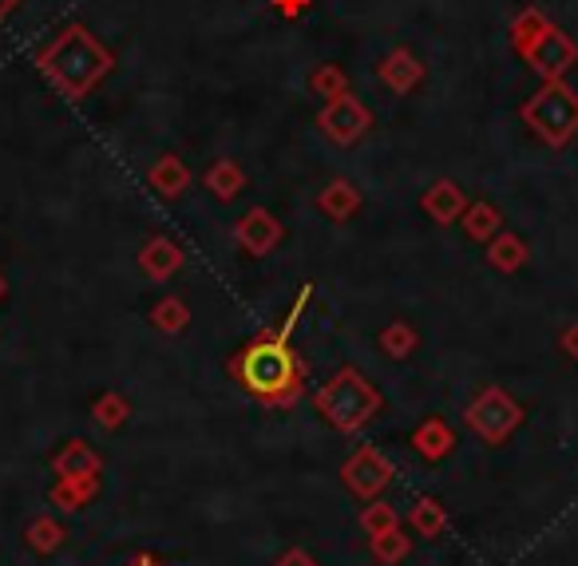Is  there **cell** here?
<instances>
[{
  "mask_svg": "<svg viewBox=\"0 0 578 566\" xmlns=\"http://www.w3.org/2000/svg\"><path fill=\"white\" fill-rule=\"evenodd\" d=\"M309 87H313L317 95H322L325 104H329V99H337V95L349 92V76H345V72H341L337 64H322V67H317V72L309 76Z\"/></svg>",
  "mask_w": 578,
  "mask_h": 566,
  "instance_id": "obj_24",
  "label": "cell"
},
{
  "mask_svg": "<svg viewBox=\"0 0 578 566\" xmlns=\"http://www.w3.org/2000/svg\"><path fill=\"white\" fill-rule=\"evenodd\" d=\"M377 72H380V84L397 95H408L420 80H424V64H420V56L417 52H408V48H392L389 56L380 60Z\"/></svg>",
  "mask_w": 578,
  "mask_h": 566,
  "instance_id": "obj_10",
  "label": "cell"
},
{
  "mask_svg": "<svg viewBox=\"0 0 578 566\" xmlns=\"http://www.w3.org/2000/svg\"><path fill=\"white\" fill-rule=\"evenodd\" d=\"M464 210H467V195L455 187L452 179H440V182H432V187L424 190V214L432 218V222H440V227L460 222Z\"/></svg>",
  "mask_w": 578,
  "mask_h": 566,
  "instance_id": "obj_12",
  "label": "cell"
},
{
  "mask_svg": "<svg viewBox=\"0 0 578 566\" xmlns=\"http://www.w3.org/2000/svg\"><path fill=\"white\" fill-rule=\"evenodd\" d=\"M127 416H132V405H127L124 397H119V392H104V397L95 400L92 405V420L99 428H119L127 420Z\"/></svg>",
  "mask_w": 578,
  "mask_h": 566,
  "instance_id": "obj_25",
  "label": "cell"
},
{
  "mask_svg": "<svg viewBox=\"0 0 578 566\" xmlns=\"http://www.w3.org/2000/svg\"><path fill=\"white\" fill-rule=\"evenodd\" d=\"M500 210L492 207V202H467L464 210V234L472 238V242H492L495 234H500Z\"/></svg>",
  "mask_w": 578,
  "mask_h": 566,
  "instance_id": "obj_18",
  "label": "cell"
},
{
  "mask_svg": "<svg viewBox=\"0 0 578 566\" xmlns=\"http://www.w3.org/2000/svg\"><path fill=\"white\" fill-rule=\"evenodd\" d=\"M523 123L539 135L547 147H567L578 132V95L563 80H550L523 104Z\"/></svg>",
  "mask_w": 578,
  "mask_h": 566,
  "instance_id": "obj_4",
  "label": "cell"
},
{
  "mask_svg": "<svg viewBox=\"0 0 578 566\" xmlns=\"http://www.w3.org/2000/svg\"><path fill=\"white\" fill-rule=\"evenodd\" d=\"M563 349H567V357L578 360V325H570V329L563 333Z\"/></svg>",
  "mask_w": 578,
  "mask_h": 566,
  "instance_id": "obj_31",
  "label": "cell"
},
{
  "mask_svg": "<svg viewBox=\"0 0 578 566\" xmlns=\"http://www.w3.org/2000/svg\"><path fill=\"white\" fill-rule=\"evenodd\" d=\"M313 405H317V412H322L337 432H360V428L380 412L385 400H380L377 388L365 380V373L341 368V373L313 397Z\"/></svg>",
  "mask_w": 578,
  "mask_h": 566,
  "instance_id": "obj_3",
  "label": "cell"
},
{
  "mask_svg": "<svg viewBox=\"0 0 578 566\" xmlns=\"http://www.w3.org/2000/svg\"><path fill=\"white\" fill-rule=\"evenodd\" d=\"M182 262H187V254H182V245L171 242V238H151V242L139 250L143 274L155 277V282H167V277H175L182 270Z\"/></svg>",
  "mask_w": 578,
  "mask_h": 566,
  "instance_id": "obj_11",
  "label": "cell"
},
{
  "mask_svg": "<svg viewBox=\"0 0 578 566\" xmlns=\"http://www.w3.org/2000/svg\"><path fill=\"white\" fill-rule=\"evenodd\" d=\"M547 24H550V20L543 17L539 9H523L519 17L512 20V44H515V52H519V48L532 44V40L539 36V32L547 29Z\"/></svg>",
  "mask_w": 578,
  "mask_h": 566,
  "instance_id": "obj_26",
  "label": "cell"
},
{
  "mask_svg": "<svg viewBox=\"0 0 578 566\" xmlns=\"http://www.w3.org/2000/svg\"><path fill=\"white\" fill-rule=\"evenodd\" d=\"M36 64L64 95L84 99V95L92 92L107 72H112L115 60H112V52H107V48L84 29V24H67V29L60 32L44 52H40Z\"/></svg>",
  "mask_w": 578,
  "mask_h": 566,
  "instance_id": "obj_2",
  "label": "cell"
},
{
  "mask_svg": "<svg viewBox=\"0 0 578 566\" xmlns=\"http://www.w3.org/2000/svg\"><path fill=\"white\" fill-rule=\"evenodd\" d=\"M60 538H64V531L56 527V523H36V527H29V543L40 551V555H48V551L60 547Z\"/></svg>",
  "mask_w": 578,
  "mask_h": 566,
  "instance_id": "obj_29",
  "label": "cell"
},
{
  "mask_svg": "<svg viewBox=\"0 0 578 566\" xmlns=\"http://www.w3.org/2000/svg\"><path fill=\"white\" fill-rule=\"evenodd\" d=\"M99 488V475H80V480H60V488L52 491V500L67 503V511H80Z\"/></svg>",
  "mask_w": 578,
  "mask_h": 566,
  "instance_id": "obj_21",
  "label": "cell"
},
{
  "mask_svg": "<svg viewBox=\"0 0 578 566\" xmlns=\"http://www.w3.org/2000/svg\"><path fill=\"white\" fill-rule=\"evenodd\" d=\"M317 127H322L325 135H329L333 143H341V147H353V143H360L365 135H369L372 127V115L369 107L360 104L357 95H337V99H329V104L322 107V115H317Z\"/></svg>",
  "mask_w": 578,
  "mask_h": 566,
  "instance_id": "obj_7",
  "label": "cell"
},
{
  "mask_svg": "<svg viewBox=\"0 0 578 566\" xmlns=\"http://www.w3.org/2000/svg\"><path fill=\"white\" fill-rule=\"evenodd\" d=\"M127 566H159V563H155L151 555H139V558H135V563H127Z\"/></svg>",
  "mask_w": 578,
  "mask_h": 566,
  "instance_id": "obj_33",
  "label": "cell"
},
{
  "mask_svg": "<svg viewBox=\"0 0 578 566\" xmlns=\"http://www.w3.org/2000/svg\"><path fill=\"white\" fill-rule=\"evenodd\" d=\"M464 420L480 440L503 444V440L523 424V408L519 400H512L503 388H484V392L472 400V408L464 412Z\"/></svg>",
  "mask_w": 578,
  "mask_h": 566,
  "instance_id": "obj_5",
  "label": "cell"
},
{
  "mask_svg": "<svg viewBox=\"0 0 578 566\" xmlns=\"http://www.w3.org/2000/svg\"><path fill=\"white\" fill-rule=\"evenodd\" d=\"M277 12H285V17H297V12L309 9V0H274Z\"/></svg>",
  "mask_w": 578,
  "mask_h": 566,
  "instance_id": "obj_30",
  "label": "cell"
},
{
  "mask_svg": "<svg viewBox=\"0 0 578 566\" xmlns=\"http://www.w3.org/2000/svg\"><path fill=\"white\" fill-rule=\"evenodd\" d=\"M0 297H4V277H0Z\"/></svg>",
  "mask_w": 578,
  "mask_h": 566,
  "instance_id": "obj_34",
  "label": "cell"
},
{
  "mask_svg": "<svg viewBox=\"0 0 578 566\" xmlns=\"http://www.w3.org/2000/svg\"><path fill=\"white\" fill-rule=\"evenodd\" d=\"M519 56L532 64V72H539L543 84H550V80H563L570 67L578 64V44L559 29V24H547L532 44L519 48Z\"/></svg>",
  "mask_w": 578,
  "mask_h": 566,
  "instance_id": "obj_6",
  "label": "cell"
},
{
  "mask_svg": "<svg viewBox=\"0 0 578 566\" xmlns=\"http://www.w3.org/2000/svg\"><path fill=\"white\" fill-rule=\"evenodd\" d=\"M341 480H345V488H349L353 495H360V500H372L377 491L389 488L392 463L385 460L377 448H360V452H353L349 460H345Z\"/></svg>",
  "mask_w": 578,
  "mask_h": 566,
  "instance_id": "obj_8",
  "label": "cell"
},
{
  "mask_svg": "<svg viewBox=\"0 0 578 566\" xmlns=\"http://www.w3.org/2000/svg\"><path fill=\"white\" fill-rule=\"evenodd\" d=\"M52 468H56L60 480H80V475H99L104 463H99V455H95L84 440H72V444L52 460Z\"/></svg>",
  "mask_w": 578,
  "mask_h": 566,
  "instance_id": "obj_16",
  "label": "cell"
},
{
  "mask_svg": "<svg viewBox=\"0 0 578 566\" xmlns=\"http://www.w3.org/2000/svg\"><path fill=\"white\" fill-rule=\"evenodd\" d=\"M202 182H207V190L214 199H234L238 190L246 187V175H242V167H238L234 159H219L207 170V179Z\"/></svg>",
  "mask_w": 578,
  "mask_h": 566,
  "instance_id": "obj_19",
  "label": "cell"
},
{
  "mask_svg": "<svg viewBox=\"0 0 578 566\" xmlns=\"http://www.w3.org/2000/svg\"><path fill=\"white\" fill-rule=\"evenodd\" d=\"M151 322H155V329H162V333H182L190 322L187 302H179V297H162V302L151 310Z\"/></svg>",
  "mask_w": 578,
  "mask_h": 566,
  "instance_id": "obj_23",
  "label": "cell"
},
{
  "mask_svg": "<svg viewBox=\"0 0 578 566\" xmlns=\"http://www.w3.org/2000/svg\"><path fill=\"white\" fill-rule=\"evenodd\" d=\"M417 345H420L417 329L404 325V322H392L389 329H380V349L389 353V357H397V360H404L408 353L417 349Z\"/></svg>",
  "mask_w": 578,
  "mask_h": 566,
  "instance_id": "obj_22",
  "label": "cell"
},
{
  "mask_svg": "<svg viewBox=\"0 0 578 566\" xmlns=\"http://www.w3.org/2000/svg\"><path fill=\"white\" fill-rule=\"evenodd\" d=\"M317 210L333 222H349L353 214L360 210V190L353 187L349 179H333L329 187L317 195Z\"/></svg>",
  "mask_w": 578,
  "mask_h": 566,
  "instance_id": "obj_13",
  "label": "cell"
},
{
  "mask_svg": "<svg viewBox=\"0 0 578 566\" xmlns=\"http://www.w3.org/2000/svg\"><path fill=\"white\" fill-rule=\"evenodd\" d=\"M305 302H309V285H302L294 310L285 313V322L274 333H262V337L250 340L246 349L230 357V373H234L238 385L270 408L294 405L305 388V365L297 360L294 345H290V333H294Z\"/></svg>",
  "mask_w": 578,
  "mask_h": 566,
  "instance_id": "obj_1",
  "label": "cell"
},
{
  "mask_svg": "<svg viewBox=\"0 0 578 566\" xmlns=\"http://www.w3.org/2000/svg\"><path fill=\"white\" fill-rule=\"evenodd\" d=\"M408 551V538L400 535L397 527L385 531V535H372V555L380 558V563H397V558H404Z\"/></svg>",
  "mask_w": 578,
  "mask_h": 566,
  "instance_id": "obj_27",
  "label": "cell"
},
{
  "mask_svg": "<svg viewBox=\"0 0 578 566\" xmlns=\"http://www.w3.org/2000/svg\"><path fill=\"white\" fill-rule=\"evenodd\" d=\"M487 262H492L495 270H503V274H515V270L527 262V242H523L519 234L500 230V234L487 242Z\"/></svg>",
  "mask_w": 578,
  "mask_h": 566,
  "instance_id": "obj_17",
  "label": "cell"
},
{
  "mask_svg": "<svg viewBox=\"0 0 578 566\" xmlns=\"http://www.w3.org/2000/svg\"><path fill=\"white\" fill-rule=\"evenodd\" d=\"M412 448H417L424 460H444V455L455 448V432L440 420V416H432V420H424V424L412 432Z\"/></svg>",
  "mask_w": 578,
  "mask_h": 566,
  "instance_id": "obj_15",
  "label": "cell"
},
{
  "mask_svg": "<svg viewBox=\"0 0 578 566\" xmlns=\"http://www.w3.org/2000/svg\"><path fill=\"white\" fill-rule=\"evenodd\" d=\"M234 238H238V245H242L246 254L266 258L270 250H274V245L282 242V222H277V218L270 214V210L254 207L246 218H242V222H238Z\"/></svg>",
  "mask_w": 578,
  "mask_h": 566,
  "instance_id": "obj_9",
  "label": "cell"
},
{
  "mask_svg": "<svg viewBox=\"0 0 578 566\" xmlns=\"http://www.w3.org/2000/svg\"><path fill=\"white\" fill-rule=\"evenodd\" d=\"M412 527H417V535H424V538H440V535H444L448 515H444V507H440V500L424 495V500L412 507Z\"/></svg>",
  "mask_w": 578,
  "mask_h": 566,
  "instance_id": "obj_20",
  "label": "cell"
},
{
  "mask_svg": "<svg viewBox=\"0 0 578 566\" xmlns=\"http://www.w3.org/2000/svg\"><path fill=\"white\" fill-rule=\"evenodd\" d=\"M365 531H369V535H385V531H392L397 527V511L389 507V503H377V507H369L365 511Z\"/></svg>",
  "mask_w": 578,
  "mask_h": 566,
  "instance_id": "obj_28",
  "label": "cell"
},
{
  "mask_svg": "<svg viewBox=\"0 0 578 566\" xmlns=\"http://www.w3.org/2000/svg\"><path fill=\"white\" fill-rule=\"evenodd\" d=\"M147 182L159 190L162 199H179L182 190L190 187V170H187V163H182L179 155H162V159L147 170Z\"/></svg>",
  "mask_w": 578,
  "mask_h": 566,
  "instance_id": "obj_14",
  "label": "cell"
},
{
  "mask_svg": "<svg viewBox=\"0 0 578 566\" xmlns=\"http://www.w3.org/2000/svg\"><path fill=\"white\" fill-rule=\"evenodd\" d=\"M277 566H313V558L305 555V551H290V555H285Z\"/></svg>",
  "mask_w": 578,
  "mask_h": 566,
  "instance_id": "obj_32",
  "label": "cell"
}]
</instances>
